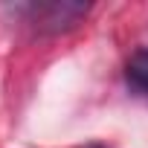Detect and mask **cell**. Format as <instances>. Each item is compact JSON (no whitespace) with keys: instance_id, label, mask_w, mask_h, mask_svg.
I'll use <instances>...</instances> for the list:
<instances>
[{"instance_id":"obj_1","label":"cell","mask_w":148,"mask_h":148,"mask_svg":"<svg viewBox=\"0 0 148 148\" xmlns=\"http://www.w3.org/2000/svg\"><path fill=\"white\" fill-rule=\"evenodd\" d=\"M35 21L41 23V29H67L73 26L82 15H87V6L82 3H49V6H35Z\"/></svg>"},{"instance_id":"obj_2","label":"cell","mask_w":148,"mask_h":148,"mask_svg":"<svg viewBox=\"0 0 148 148\" xmlns=\"http://www.w3.org/2000/svg\"><path fill=\"white\" fill-rule=\"evenodd\" d=\"M125 79H128L131 87H136L139 93L148 96V49H136V52L128 58Z\"/></svg>"},{"instance_id":"obj_3","label":"cell","mask_w":148,"mask_h":148,"mask_svg":"<svg viewBox=\"0 0 148 148\" xmlns=\"http://www.w3.org/2000/svg\"><path fill=\"white\" fill-rule=\"evenodd\" d=\"M87 148H102V145H87Z\"/></svg>"}]
</instances>
